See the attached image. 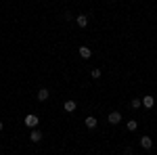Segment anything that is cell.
<instances>
[{"label":"cell","mask_w":157,"mask_h":155,"mask_svg":"<svg viewBox=\"0 0 157 155\" xmlns=\"http://www.w3.org/2000/svg\"><path fill=\"white\" fill-rule=\"evenodd\" d=\"M107 122H109V124H113V126L120 124V122H121V113H120V111H111V113L107 115Z\"/></svg>","instance_id":"cell-1"},{"label":"cell","mask_w":157,"mask_h":155,"mask_svg":"<svg viewBox=\"0 0 157 155\" xmlns=\"http://www.w3.org/2000/svg\"><path fill=\"white\" fill-rule=\"evenodd\" d=\"M38 122H40L38 115H25V126H27V128H36Z\"/></svg>","instance_id":"cell-2"},{"label":"cell","mask_w":157,"mask_h":155,"mask_svg":"<svg viewBox=\"0 0 157 155\" xmlns=\"http://www.w3.org/2000/svg\"><path fill=\"white\" fill-rule=\"evenodd\" d=\"M75 23H78V27H86L88 25V15H78L75 17Z\"/></svg>","instance_id":"cell-3"},{"label":"cell","mask_w":157,"mask_h":155,"mask_svg":"<svg viewBox=\"0 0 157 155\" xmlns=\"http://www.w3.org/2000/svg\"><path fill=\"white\" fill-rule=\"evenodd\" d=\"M38 101H46V99H48L50 96V92H48V88H40V90H38Z\"/></svg>","instance_id":"cell-4"},{"label":"cell","mask_w":157,"mask_h":155,"mask_svg":"<svg viewBox=\"0 0 157 155\" xmlns=\"http://www.w3.org/2000/svg\"><path fill=\"white\" fill-rule=\"evenodd\" d=\"M29 138H32V143H40V141H42V132L34 128V130H32V134H29Z\"/></svg>","instance_id":"cell-5"},{"label":"cell","mask_w":157,"mask_h":155,"mask_svg":"<svg viewBox=\"0 0 157 155\" xmlns=\"http://www.w3.org/2000/svg\"><path fill=\"white\" fill-rule=\"evenodd\" d=\"M90 55H92V50L88 46H80V57L82 59H90Z\"/></svg>","instance_id":"cell-6"},{"label":"cell","mask_w":157,"mask_h":155,"mask_svg":"<svg viewBox=\"0 0 157 155\" xmlns=\"http://www.w3.org/2000/svg\"><path fill=\"white\" fill-rule=\"evenodd\" d=\"M140 147H143V149H147V151H149V149H151V147H153V143H151V138H149V136H143V138H140Z\"/></svg>","instance_id":"cell-7"},{"label":"cell","mask_w":157,"mask_h":155,"mask_svg":"<svg viewBox=\"0 0 157 155\" xmlns=\"http://www.w3.org/2000/svg\"><path fill=\"white\" fill-rule=\"evenodd\" d=\"M84 122H86V128H90V130H92V128H97V118L88 115V118H86Z\"/></svg>","instance_id":"cell-8"},{"label":"cell","mask_w":157,"mask_h":155,"mask_svg":"<svg viewBox=\"0 0 157 155\" xmlns=\"http://www.w3.org/2000/svg\"><path fill=\"white\" fill-rule=\"evenodd\" d=\"M75 107H78V105H75V101H65V105H63V109H65V111H69V113L75 111Z\"/></svg>","instance_id":"cell-9"},{"label":"cell","mask_w":157,"mask_h":155,"mask_svg":"<svg viewBox=\"0 0 157 155\" xmlns=\"http://www.w3.org/2000/svg\"><path fill=\"white\" fill-rule=\"evenodd\" d=\"M153 103H155V99L151 95H147L145 99H143V105H145V107H153Z\"/></svg>","instance_id":"cell-10"},{"label":"cell","mask_w":157,"mask_h":155,"mask_svg":"<svg viewBox=\"0 0 157 155\" xmlns=\"http://www.w3.org/2000/svg\"><path fill=\"white\" fill-rule=\"evenodd\" d=\"M126 128H128V130H130V132H134V130H136V128H138V124H136V119H130V122L126 124Z\"/></svg>","instance_id":"cell-11"},{"label":"cell","mask_w":157,"mask_h":155,"mask_svg":"<svg viewBox=\"0 0 157 155\" xmlns=\"http://www.w3.org/2000/svg\"><path fill=\"white\" fill-rule=\"evenodd\" d=\"M130 105H132L134 109H138L140 105H143V101H140V99H132V103H130Z\"/></svg>","instance_id":"cell-12"},{"label":"cell","mask_w":157,"mask_h":155,"mask_svg":"<svg viewBox=\"0 0 157 155\" xmlns=\"http://www.w3.org/2000/svg\"><path fill=\"white\" fill-rule=\"evenodd\" d=\"M90 76H92V80H98V78H101V69H92Z\"/></svg>","instance_id":"cell-13"},{"label":"cell","mask_w":157,"mask_h":155,"mask_svg":"<svg viewBox=\"0 0 157 155\" xmlns=\"http://www.w3.org/2000/svg\"><path fill=\"white\" fill-rule=\"evenodd\" d=\"M65 19H67V21H71V19H73V15H71L69 11H65Z\"/></svg>","instance_id":"cell-14"},{"label":"cell","mask_w":157,"mask_h":155,"mask_svg":"<svg viewBox=\"0 0 157 155\" xmlns=\"http://www.w3.org/2000/svg\"><path fill=\"white\" fill-rule=\"evenodd\" d=\"M2 128H4V126H2V122H0V132H2Z\"/></svg>","instance_id":"cell-15"}]
</instances>
